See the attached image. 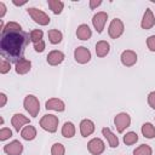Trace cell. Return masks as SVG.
Here are the masks:
<instances>
[{"instance_id":"cell-1","label":"cell","mask_w":155,"mask_h":155,"mask_svg":"<svg viewBox=\"0 0 155 155\" xmlns=\"http://www.w3.org/2000/svg\"><path fill=\"white\" fill-rule=\"evenodd\" d=\"M29 41L28 34L23 30H13V31H1L0 40V51L4 58H8L12 62H18L23 57L24 48Z\"/></svg>"},{"instance_id":"cell-2","label":"cell","mask_w":155,"mask_h":155,"mask_svg":"<svg viewBox=\"0 0 155 155\" xmlns=\"http://www.w3.org/2000/svg\"><path fill=\"white\" fill-rule=\"evenodd\" d=\"M40 126L42 130H45L50 133H54L58 127V117L53 114H46L41 117Z\"/></svg>"},{"instance_id":"cell-3","label":"cell","mask_w":155,"mask_h":155,"mask_svg":"<svg viewBox=\"0 0 155 155\" xmlns=\"http://www.w3.org/2000/svg\"><path fill=\"white\" fill-rule=\"evenodd\" d=\"M23 105H24V109L30 114V116H33V117L38 116V114L40 111V103H39V99L35 96L28 94L24 98Z\"/></svg>"},{"instance_id":"cell-4","label":"cell","mask_w":155,"mask_h":155,"mask_svg":"<svg viewBox=\"0 0 155 155\" xmlns=\"http://www.w3.org/2000/svg\"><path fill=\"white\" fill-rule=\"evenodd\" d=\"M27 11H28L29 16L34 19L35 23H38L40 25H47L50 23V17L44 11H41L36 7H29Z\"/></svg>"},{"instance_id":"cell-5","label":"cell","mask_w":155,"mask_h":155,"mask_svg":"<svg viewBox=\"0 0 155 155\" xmlns=\"http://www.w3.org/2000/svg\"><path fill=\"white\" fill-rule=\"evenodd\" d=\"M124 30H125V27H124L122 21L119 19V18H114L109 24L108 34H109V36L111 39H117V38H120L122 35Z\"/></svg>"},{"instance_id":"cell-6","label":"cell","mask_w":155,"mask_h":155,"mask_svg":"<svg viewBox=\"0 0 155 155\" xmlns=\"http://www.w3.org/2000/svg\"><path fill=\"white\" fill-rule=\"evenodd\" d=\"M114 124L116 127V131L122 133L130 125H131V116L127 113H120L115 116L114 119Z\"/></svg>"},{"instance_id":"cell-7","label":"cell","mask_w":155,"mask_h":155,"mask_svg":"<svg viewBox=\"0 0 155 155\" xmlns=\"http://www.w3.org/2000/svg\"><path fill=\"white\" fill-rule=\"evenodd\" d=\"M74 58L78 63L80 64H86L91 61V52L88 48L84 47V46H79L75 48L74 51Z\"/></svg>"},{"instance_id":"cell-8","label":"cell","mask_w":155,"mask_h":155,"mask_svg":"<svg viewBox=\"0 0 155 155\" xmlns=\"http://www.w3.org/2000/svg\"><path fill=\"white\" fill-rule=\"evenodd\" d=\"M87 149L92 155H101L105 149V144L101 138H92L87 143Z\"/></svg>"},{"instance_id":"cell-9","label":"cell","mask_w":155,"mask_h":155,"mask_svg":"<svg viewBox=\"0 0 155 155\" xmlns=\"http://www.w3.org/2000/svg\"><path fill=\"white\" fill-rule=\"evenodd\" d=\"M108 19V13L107 12H97L93 18H92V24L94 27V29L97 30V33H102L103 29H104V25H105V22Z\"/></svg>"},{"instance_id":"cell-10","label":"cell","mask_w":155,"mask_h":155,"mask_svg":"<svg viewBox=\"0 0 155 155\" xmlns=\"http://www.w3.org/2000/svg\"><path fill=\"white\" fill-rule=\"evenodd\" d=\"M23 151V144L19 140H12L4 145V153L7 155H21Z\"/></svg>"},{"instance_id":"cell-11","label":"cell","mask_w":155,"mask_h":155,"mask_svg":"<svg viewBox=\"0 0 155 155\" xmlns=\"http://www.w3.org/2000/svg\"><path fill=\"white\" fill-rule=\"evenodd\" d=\"M137 53L132 50H126L121 53V63L125 65V67H132L137 63Z\"/></svg>"},{"instance_id":"cell-12","label":"cell","mask_w":155,"mask_h":155,"mask_svg":"<svg viewBox=\"0 0 155 155\" xmlns=\"http://www.w3.org/2000/svg\"><path fill=\"white\" fill-rule=\"evenodd\" d=\"M46 61L50 65H58L61 64L63 61H64V53L62 51H58V50H53L51 51L47 57H46Z\"/></svg>"},{"instance_id":"cell-13","label":"cell","mask_w":155,"mask_h":155,"mask_svg":"<svg viewBox=\"0 0 155 155\" xmlns=\"http://www.w3.org/2000/svg\"><path fill=\"white\" fill-rule=\"evenodd\" d=\"M155 24V17L151 12L150 8H147L145 12H144V16H143V19H142V23H140V27L145 30L148 29H151Z\"/></svg>"},{"instance_id":"cell-14","label":"cell","mask_w":155,"mask_h":155,"mask_svg":"<svg viewBox=\"0 0 155 155\" xmlns=\"http://www.w3.org/2000/svg\"><path fill=\"white\" fill-rule=\"evenodd\" d=\"M11 124H12V126L15 127V130H16L17 132H19V130H21L25 124H29V119H28L27 116H24L23 114L17 113V114H15V115L12 116Z\"/></svg>"},{"instance_id":"cell-15","label":"cell","mask_w":155,"mask_h":155,"mask_svg":"<svg viewBox=\"0 0 155 155\" xmlns=\"http://www.w3.org/2000/svg\"><path fill=\"white\" fill-rule=\"evenodd\" d=\"M46 109L47 110H54V111H64L65 104L62 99L58 98H51L46 102Z\"/></svg>"},{"instance_id":"cell-16","label":"cell","mask_w":155,"mask_h":155,"mask_svg":"<svg viewBox=\"0 0 155 155\" xmlns=\"http://www.w3.org/2000/svg\"><path fill=\"white\" fill-rule=\"evenodd\" d=\"M80 132L82 137H87L94 132V124L88 119H84L80 122Z\"/></svg>"},{"instance_id":"cell-17","label":"cell","mask_w":155,"mask_h":155,"mask_svg":"<svg viewBox=\"0 0 155 155\" xmlns=\"http://www.w3.org/2000/svg\"><path fill=\"white\" fill-rule=\"evenodd\" d=\"M30 68H31V62L25 58H22L16 63V73L19 75L27 74L30 70Z\"/></svg>"},{"instance_id":"cell-18","label":"cell","mask_w":155,"mask_h":155,"mask_svg":"<svg viewBox=\"0 0 155 155\" xmlns=\"http://www.w3.org/2000/svg\"><path fill=\"white\" fill-rule=\"evenodd\" d=\"M102 133H103V136L107 138V140H108L110 148H116V147L119 145V138H117V136H115L108 127H103V128H102Z\"/></svg>"},{"instance_id":"cell-19","label":"cell","mask_w":155,"mask_h":155,"mask_svg":"<svg viewBox=\"0 0 155 155\" xmlns=\"http://www.w3.org/2000/svg\"><path fill=\"white\" fill-rule=\"evenodd\" d=\"M110 51V45L105 40H101L96 44V54L98 57H105Z\"/></svg>"},{"instance_id":"cell-20","label":"cell","mask_w":155,"mask_h":155,"mask_svg":"<svg viewBox=\"0 0 155 155\" xmlns=\"http://www.w3.org/2000/svg\"><path fill=\"white\" fill-rule=\"evenodd\" d=\"M92 35V31L87 24H80L76 30V36L80 40H88Z\"/></svg>"},{"instance_id":"cell-21","label":"cell","mask_w":155,"mask_h":155,"mask_svg":"<svg viewBox=\"0 0 155 155\" xmlns=\"http://www.w3.org/2000/svg\"><path fill=\"white\" fill-rule=\"evenodd\" d=\"M21 137L23 139H25V140H33L36 137V130H35V127L34 126H30V125L25 126L21 131Z\"/></svg>"},{"instance_id":"cell-22","label":"cell","mask_w":155,"mask_h":155,"mask_svg":"<svg viewBox=\"0 0 155 155\" xmlns=\"http://www.w3.org/2000/svg\"><path fill=\"white\" fill-rule=\"evenodd\" d=\"M62 136L65 138H71L75 136V126L73 122H64L62 126Z\"/></svg>"},{"instance_id":"cell-23","label":"cell","mask_w":155,"mask_h":155,"mask_svg":"<svg viewBox=\"0 0 155 155\" xmlns=\"http://www.w3.org/2000/svg\"><path fill=\"white\" fill-rule=\"evenodd\" d=\"M47 35H48L50 42L53 44V45L59 44V42L62 41V39H63V34H62L58 29H51V30H48Z\"/></svg>"},{"instance_id":"cell-24","label":"cell","mask_w":155,"mask_h":155,"mask_svg":"<svg viewBox=\"0 0 155 155\" xmlns=\"http://www.w3.org/2000/svg\"><path fill=\"white\" fill-rule=\"evenodd\" d=\"M142 133H143V136H144L145 138L151 139V138L155 137V127L153 126V124L145 122V124H143V126H142Z\"/></svg>"},{"instance_id":"cell-25","label":"cell","mask_w":155,"mask_h":155,"mask_svg":"<svg viewBox=\"0 0 155 155\" xmlns=\"http://www.w3.org/2000/svg\"><path fill=\"white\" fill-rule=\"evenodd\" d=\"M47 5L54 15H59L62 12L63 7H64V4L59 0H47Z\"/></svg>"},{"instance_id":"cell-26","label":"cell","mask_w":155,"mask_h":155,"mask_svg":"<svg viewBox=\"0 0 155 155\" xmlns=\"http://www.w3.org/2000/svg\"><path fill=\"white\" fill-rule=\"evenodd\" d=\"M151 154H153V150L147 144H142L133 150V155H151Z\"/></svg>"},{"instance_id":"cell-27","label":"cell","mask_w":155,"mask_h":155,"mask_svg":"<svg viewBox=\"0 0 155 155\" xmlns=\"http://www.w3.org/2000/svg\"><path fill=\"white\" fill-rule=\"evenodd\" d=\"M138 142V134L136 132H127L124 136V143L126 145H132Z\"/></svg>"},{"instance_id":"cell-28","label":"cell","mask_w":155,"mask_h":155,"mask_svg":"<svg viewBox=\"0 0 155 155\" xmlns=\"http://www.w3.org/2000/svg\"><path fill=\"white\" fill-rule=\"evenodd\" d=\"M42 36H44V31L41 29H34L29 34V38L33 41V44H36V42L41 41L42 40Z\"/></svg>"},{"instance_id":"cell-29","label":"cell","mask_w":155,"mask_h":155,"mask_svg":"<svg viewBox=\"0 0 155 155\" xmlns=\"http://www.w3.org/2000/svg\"><path fill=\"white\" fill-rule=\"evenodd\" d=\"M65 154V148L61 143H54L51 148V155H64Z\"/></svg>"},{"instance_id":"cell-30","label":"cell","mask_w":155,"mask_h":155,"mask_svg":"<svg viewBox=\"0 0 155 155\" xmlns=\"http://www.w3.org/2000/svg\"><path fill=\"white\" fill-rule=\"evenodd\" d=\"M10 69H11V63L2 58L0 61V73L1 74H6V73L10 71Z\"/></svg>"},{"instance_id":"cell-31","label":"cell","mask_w":155,"mask_h":155,"mask_svg":"<svg viewBox=\"0 0 155 155\" xmlns=\"http://www.w3.org/2000/svg\"><path fill=\"white\" fill-rule=\"evenodd\" d=\"M10 137H12V131L10 128H6V127H2L0 130V140L4 142L6 139H8Z\"/></svg>"},{"instance_id":"cell-32","label":"cell","mask_w":155,"mask_h":155,"mask_svg":"<svg viewBox=\"0 0 155 155\" xmlns=\"http://www.w3.org/2000/svg\"><path fill=\"white\" fill-rule=\"evenodd\" d=\"M4 30H6V31H13V30H22V27L18 24V23H16V22H10V23H7L6 25H5V28L2 29V31Z\"/></svg>"},{"instance_id":"cell-33","label":"cell","mask_w":155,"mask_h":155,"mask_svg":"<svg viewBox=\"0 0 155 155\" xmlns=\"http://www.w3.org/2000/svg\"><path fill=\"white\" fill-rule=\"evenodd\" d=\"M147 46L151 52H155V35H150L147 39Z\"/></svg>"},{"instance_id":"cell-34","label":"cell","mask_w":155,"mask_h":155,"mask_svg":"<svg viewBox=\"0 0 155 155\" xmlns=\"http://www.w3.org/2000/svg\"><path fill=\"white\" fill-rule=\"evenodd\" d=\"M148 103L153 109H155V91L148 94Z\"/></svg>"},{"instance_id":"cell-35","label":"cell","mask_w":155,"mask_h":155,"mask_svg":"<svg viewBox=\"0 0 155 155\" xmlns=\"http://www.w3.org/2000/svg\"><path fill=\"white\" fill-rule=\"evenodd\" d=\"M34 50H35L36 52H42V51L45 50V42H44V40H41V41L34 44Z\"/></svg>"},{"instance_id":"cell-36","label":"cell","mask_w":155,"mask_h":155,"mask_svg":"<svg viewBox=\"0 0 155 155\" xmlns=\"http://www.w3.org/2000/svg\"><path fill=\"white\" fill-rule=\"evenodd\" d=\"M102 4V1L101 0H90V7H91V10H94L97 6H99Z\"/></svg>"},{"instance_id":"cell-37","label":"cell","mask_w":155,"mask_h":155,"mask_svg":"<svg viewBox=\"0 0 155 155\" xmlns=\"http://www.w3.org/2000/svg\"><path fill=\"white\" fill-rule=\"evenodd\" d=\"M0 99H1V102H0V108H2V107H5V104H6V101H7V97H6V94L5 93H0Z\"/></svg>"},{"instance_id":"cell-38","label":"cell","mask_w":155,"mask_h":155,"mask_svg":"<svg viewBox=\"0 0 155 155\" xmlns=\"http://www.w3.org/2000/svg\"><path fill=\"white\" fill-rule=\"evenodd\" d=\"M5 13H6V6H5V4L1 1V2H0V18H2V17L5 16Z\"/></svg>"},{"instance_id":"cell-39","label":"cell","mask_w":155,"mask_h":155,"mask_svg":"<svg viewBox=\"0 0 155 155\" xmlns=\"http://www.w3.org/2000/svg\"><path fill=\"white\" fill-rule=\"evenodd\" d=\"M15 5H17V6H22V5H24L25 4V1H23V2H17V1H12Z\"/></svg>"}]
</instances>
